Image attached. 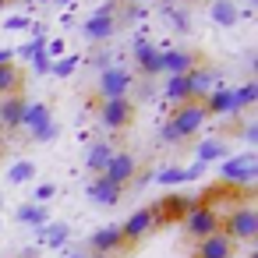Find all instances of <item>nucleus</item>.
Returning a JSON list of instances; mask_svg holds the SVG:
<instances>
[{"instance_id":"obj_30","label":"nucleus","mask_w":258,"mask_h":258,"mask_svg":"<svg viewBox=\"0 0 258 258\" xmlns=\"http://www.w3.org/2000/svg\"><path fill=\"white\" fill-rule=\"evenodd\" d=\"M78 68V57H64V60H57V64H50V71L57 75V78H68L71 71Z\"/></svg>"},{"instance_id":"obj_26","label":"nucleus","mask_w":258,"mask_h":258,"mask_svg":"<svg viewBox=\"0 0 258 258\" xmlns=\"http://www.w3.org/2000/svg\"><path fill=\"white\" fill-rule=\"evenodd\" d=\"M15 216H18V223H32V226H46V219H50L46 216V205H36V202L32 205H18Z\"/></svg>"},{"instance_id":"obj_8","label":"nucleus","mask_w":258,"mask_h":258,"mask_svg":"<svg viewBox=\"0 0 258 258\" xmlns=\"http://www.w3.org/2000/svg\"><path fill=\"white\" fill-rule=\"evenodd\" d=\"M135 173H138V159H135L131 152H113V156H110V163L103 166V173H99V177H106L110 184L127 187V184L135 180Z\"/></svg>"},{"instance_id":"obj_4","label":"nucleus","mask_w":258,"mask_h":258,"mask_svg":"<svg viewBox=\"0 0 258 258\" xmlns=\"http://www.w3.org/2000/svg\"><path fill=\"white\" fill-rule=\"evenodd\" d=\"M209 120V113H205V106L202 103H184V106H177L173 110V117H170V127L177 131V138H191V135H198L202 131V124Z\"/></svg>"},{"instance_id":"obj_9","label":"nucleus","mask_w":258,"mask_h":258,"mask_svg":"<svg viewBox=\"0 0 258 258\" xmlns=\"http://www.w3.org/2000/svg\"><path fill=\"white\" fill-rule=\"evenodd\" d=\"M202 106H205V113H209V117H223V113L240 117L237 96H233V89H226V85H216V89H212V92L202 99Z\"/></svg>"},{"instance_id":"obj_1","label":"nucleus","mask_w":258,"mask_h":258,"mask_svg":"<svg viewBox=\"0 0 258 258\" xmlns=\"http://www.w3.org/2000/svg\"><path fill=\"white\" fill-rule=\"evenodd\" d=\"M219 230L237 244V240H254L258 237V209L254 205H233L226 212V219L219 223Z\"/></svg>"},{"instance_id":"obj_11","label":"nucleus","mask_w":258,"mask_h":258,"mask_svg":"<svg viewBox=\"0 0 258 258\" xmlns=\"http://www.w3.org/2000/svg\"><path fill=\"white\" fill-rule=\"evenodd\" d=\"M187 92H191V103H202L212 89H216V71L212 68H205V64H195L187 75Z\"/></svg>"},{"instance_id":"obj_32","label":"nucleus","mask_w":258,"mask_h":258,"mask_svg":"<svg viewBox=\"0 0 258 258\" xmlns=\"http://www.w3.org/2000/svg\"><path fill=\"white\" fill-rule=\"evenodd\" d=\"M53 195H57V187H53V184H39V187H36V205H39V202H46V198H53Z\"/></svg>"},{"instance_id":"obj_5","label":"nucleus","mask_w":258,"mask_h":258,"mask_svg":"<svg viewBox=\"0 0 258 258\" xmlns=\"http://www.w3.org/2000/svg\"><path fill=\"white\" fill-rule=\"evenodd\" d=\"M219 212L212 209V205H195L187 216H184V230H187V237H195V240H205L209 233H216L219 230Z\"/></svg>"},{"instance_id":"obj_17","label":"nucleus","mask_w":258,"mask_h":258,"mask_svg":"<svg viewBox=\"0 0 258 258\" xmlns=\"http://www.w3.org/2000/svg\"><path fill=\"white\" fill-rule=\"evenodd\" d=\"M82 32H85V39L103 43V39H110V36L117 32V18L106 15V11H96V15H89V22L82 25Z\"/></svg>"},{"instance_id":"obj_25","label":"nucleus","mask_w":258,"mask_h":258,"mask_svg":"<svg viewBox=\"0 0 258 258\" xmlns=\"http://www.w3.org/2000/svg\"><path fill=\"white\" fill-rule=\"evenodd\" d=\"M166 99H170L173 106H184V103H191V92H187V78H184V75L166 82Z\"/></svg>"},{"instance_id":"obj_39","label":"nucleus","mask_w":258,"mask_h":258,"mask_svg":"<svg viewBox=\"0 0 258 258\" xmlns=\"http://www.w3.org/2000/svg\"><path fill=\"white\" fill-rule=\"evenodd\" d=\"M8 4H11V0H0V8H8Z\"/></svg>"},{"instance_id":"obj_2","label":"nucleus","mask_w":258,"mask_h":258,"mask_svg":"<svg viewBox=\"0 0 258 258\" xmlns=\"http://www.w3.org/2000/svg\"><path fill=\"white\" fill-rule=\"evenodd\" d=\"M195 205H198V202H195L191 195H163L159 202L149 205V212H152V226H166V223H173V219H184Z\"/></svg>"},{"instance_id":"obj_12","label":"nucleus","mask_w":258,"mask_h":258,"mask_svg":"<svg viewBox=\"0 0 258 258\" xmlns=\"http://www.w3.org/2000/svg\"><path fill=\"white\" fill-rule=\"evenodd\" d=\"M89 247H92V254L96 258H103V254H113V251H120L124 247V237H120V226L117 223H110V226H99L92 237H89Z\"/></svg>"},{"instance_id":"obj_7","label":"nucleus","mask_w":258,"mask_h":258,"mask_svg":"<svg viewBox=\"0 0 258 258\" xmlns=\"http://www.w3.org/2000/svg\"><path fill=\"white\" fill-rule=\"evenodd\" d=\"M99 120H103L110 131H124V127H131V120H135V103H131V99H106V103L99 106Z\"/></svg>"},{"instance_id":"obj_19","label":"nucleus","mask_w":258,"mask_h":258,"mask_svg":"<svg viewBox=\"0 0 258 258\" xmlns=\"http://www.w3.org/2000/svg\"><path fill=\"white\" fill-rule=\"evenodd\" d=\"M22 85H25V71H22L15 60L0 64V99H4V96H18Z\"/></svg>"},{"instance_id":"obj_24","label":"nucleus","mask_w":258,"mask_h":258,"mask_svg":"<svg viewBox=\"0 0 258 258\" xmlns=\"http://www.w3.org/2000/svg\"><path fill=\"white\" fill-rule=\"evenodd\" d=\"M198 173H205V166H202V163H195L191 170H173V166H170V170H159V173H156V180L170 187V184H184V180H195Z\"/></svg>"},{"instance_id":"obj_3","label":"nucleus","mask_w":258,"mask_h":258,"mask_svg":"<svg viewBox=\"0 0 258 258\" xmlns=\"http://www.w3.org/2000/svg\"><path fill=\"white\" fill-rule=\"evenodd\" d=\"M254 177H258V156L254 152H240V156L223 163V187H244Z\"/></svg>"},{"instance_id":"obj_20","label":"nucleus","mask_w":258,"mask_h":258,"mask_svg":"<svg viewBox=\"0 0 258 258\" xmlns=\"http://www.w3.org/2000/svg\"><path fill=\"white\" fill-rule=\"evenodd\" d=\"M113 152H117V149H113L110 142H92V145H89V152H85V166H89V173H96V177H99Z\"/></svg>"},{"instance_id":"obj_28","label":"nucleus","mask_w":258,"mask_h":258,"mask_svg":"<svg viewBox=\"0 0 258 258\" xmlns=\"http://www.w3.org/2000/svg\"><path fill=\"white\" fill-rule=\"evenodd\" d=\"M233 96H237V106H240V113H244V110L254 106V99H258V82H247V85L233 89Z\"/></svg>"},{"instance_id":"obj_21","label":"nucleus","mask_w":258,"mask_h":258,"mask_svg":"<svg viewBox=\"0 0 258 258\" xmlns=\"http://www.w3.org/2000/svg\"><path fill=\"white\" fill-rule=\"evenodd\" d=\"M209 15H212V22L223 25V29L237 25V18H240V11H237L233 0H212V4H209Z\"/></svg>"},{"instance_id":"obj_33","label":"nucleus","mask_w":258,"mask_h":258,"mask_svg":"<svg viewBox=\"0 0 258 258\" xmlns=\"http://www.w3.org/2000/svg\"><path fill=\"white\" fill-rule=\"evenodd\" d=\"M50 138H57V127L50 124V127H43V131H36L32 135V142H50Z\"/></svg>"},{"instance_id":"obj_38","label":"nucleus","mask_w":258,"mask_h":258,"mask_svg":"<svg viewBox=\"0 0 258 258\" xmlns=\"http://www.w3.org/2000/svg\"><path fill=\"white\" fill-rule=\"evenodd\" d=\"M68 258H89V254H82V251H75V254H68ZM96 258V254H92Z\"/></svg>"},{"instance_id":"obj_40","label":"nucleus","mask_w":258,"mask_h":258,"mask_svg":"<svg viewBox=\"0 0 258 258\" xmlns=\"http://www.w3.org/2000/svg\"><path fill=\"white\" fill-rule=\"evenodd\" d=\"M57 4H71V0H57Z\"/></svg>"},{"instance_id":"obj_15","label":"nucleus","mask_w":258,"mask_h":258,"mask_svg":"<svg viewBox=\"0 0 258 258\" xmlns=\"http://www.w3.org/2000/svg\"><path fill=\"white\" fill-rule=\"evenodd\" d=\"M85 195H89V202H96V205H117V202L124 198V187H120V184H110L106 177H92L89 187H85Z\"/></svg>"},{"instance_id":"obj_18","label":"nucleus","mask_w":258,"mask_h":258,"mask_svg":"<svg viewBox=\"0 0 258 258\" xmlns=\"http://www.w3.org/2000/svg\"><path fill=\"white\" fill-rule=\"evenodd\" d=\"M195 64H198V57H195L191 50H166V53H163V71H166L170 78L187 75Z\"/></svg>"},{"instance_id":"obj_22","label":"nucleus","mask_w":258,"mask_h":258,"mask_svg":"<svg viewBox=\"0 0 258 258\" xmlns=\"http://www.w3.org/2000/svg\"><path fill=\"white\" fill-rule=\"evenodd\" d=\"M22 124L36 135V131H43V127H50L53 120H50V106L46 103H32V106H25V117H22Z\"/></svg>"},{"instance_id":"obj_41","label":"nucleus","mask_w":258,"mask_h":258,"mask_svg":"<svg viewBox=\"0 0 258 258\" xmlns=\"http://www.w3.org/2000/svg\"><path fill=\"white\" fill-rule=\"evenodd\" d=\"M0 156H4V142H0Z\"/></svg>"},{"instance_id":"obj_27","label":"nucleus","mask_w":258,"mask_h":258,"mask_svg":"<svg viewBox=\"0 0 258 258\" xmlns=\"http://www.w3.org/2000/svg\"><path fill=\"white\" fill-rule=\"evenodd\" d=\"M39 240L50 244V247H60L68 240V226L64 223H46V226H39Z\"/></svg>"},{"instance_id":"obj_34","label":"nucleus","mask_w":258,"mask_h":258,"mask_svg":"<svg viewBox=\"0 0 258 258\" xmlns=\"http://www.w3.org/2000/svg\"><path fill=\"white\" fill-rule=\"evenodd\" d=\"M53 53H64V43H60V39H53V43L46 46V57H53Z\"/></svg>"},{"instance_id":"obj_31","label":"nucleus","mask_w":258,"mask_h":258,"mask_svg":"<svg viewBox=\"0 0 258 258\" xmlns=\"http://www.w3.org/2000/svg\"><path fill=\"white\" fill-rule=\"evenodd\" d=\"M166 18H170V22H173L180 32L187 29V15H184V11H173V8H166Z\"/></svg>"},{"instance_id":"obj_36","label":"nucleus","mask_w":258,"mask_h":258,"mask_svg":"<svg viewBox=\"0 0 258 258\" xmlns=\"http://www.w3.org/2000/svg\"><path fill=\"white\" fill-rule=\"evenodd\" d=\"M244 138H247V142H254V138H258V127H254V124H247V127H244Z\"/></svg>"},{"instance_id":"obj_29","label":"nucleus","mask_w":258,"mask_h":258,"mask_svg":"<svg viewBox=\"0 0 258 258\" xmlns=\"http://www.w3.org/2000/svg\"><path fill=\"white\" fill-rule=\"evenodd\" d=\"M32 173H36V166H32L29 159H22V163H15V166H11V173H8V180H11V184H25V180H29Z\"/></svg>"},{"instance_id":"obj_35","label":"nucleus","mask_w":258,"mask_h":258,"mask_svg":"<svg viewBox=\"0 0 258 258\" xmlns=\"http://www.w3.org/2000/svg\"><path fill=\"white\" fill-rule=\"evenodd\" d=\"M25 25H29V18H11L8 22V29H25Z\"/></svg>"},{"instance_id":"obj_6","label":"nucleus","mask_w":258,"mask_h":258,"mask_svg":"<svg viewBox=\"0 0 258 258\" xmlns=\"http://www.w3.org/2000/svg\"><path fill=\"white\" fill-rule=\"evenodd\" d=\"M131 71H124V68H103V75H99V96H103V103L106 99H127V89H131Z\"/></svg>"},{"instance_id":"obj_14","label":"nucleus","mask_w":258,"mask_h":258,"mask_svg":"<svg viewBox=\"0 0 258 258\" xmlns=\"http://www.w3.org/2000/svg\"><path fill=\"white\" fill-rule=\"evenodd\" d=\"M149 230H152V212H149V209H135V212L120 223V237H124V244H138Z\"/></svg>"},{"instance_id":"obj_13","label":"nucleus","mask_w":258,"mask_h":258,"mask_svg":"<svg viewBox=\"0 0 258 258\" xmlns=\"http://www.w3.org/2000/svg\"><path fill=\"white\" fill-rule=\"evenodd\" d=\"M135 68H138L145 78H156V75L163 71V53H159L152 43L138 39V43H135Z\"/></svg>"},{"instance_id":"obj_37","label":"nucleus","mask_w":258,"mask_h":258,"mask_svg":"<svg viewBox=\"0 0 258 258\" xmlns=\"http://www.w3.org/2000/svg\"><path fill=\"white\" fill-rule=\"evenodd\" d=\"M11 57H15V50H0V64H8Z\"/></svg>"},{"instance_id":"obj_23","label":"nucleus","mask_w":258,"mask_h":258,"mask_svg":"<svg viewBox=\"0 0 258 258\" xmlns=\"http://www.w3.org/2000/svg\"><path fill=\"white\" fill-rule=\"evenodd\" d=\"M226 152H230V145L226 142H219V138H212V142H202L198 149H195V159L205 166V163H216V159H226Z\"/></svg>"},{"instance_id":"obj_16","label":"nucleus","mask_w":258,"mask_h":258,"mask_svg":"<svg viewBox=\"0 0 258 258\" xmlns=\"http://www.w3.org/2000/svg\"><path fill=\"white\" fill-rule=\"evenodd\" d=\"M25 96L18 92V96H4L0 99V127L4 131H15V127H22V117H25Z\"/></svg>"},{"instance_id":"obj_10","label":"nucleus","mask_w":258,"mask_h":258,"mask_svg":"<svg viewBox=\"0 0 258 258\" xmlns=\"http://www.w3.org/2000/svg\"><path fill=\"white\" fill-rule=\"evenodd\" d=\"M233 251H237V244L223 230H216V233H209L205 240L195 244V254L191 258H233Z\"/></svg>"}]
</instances>
